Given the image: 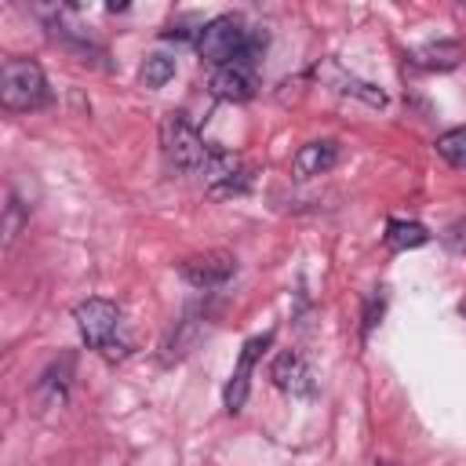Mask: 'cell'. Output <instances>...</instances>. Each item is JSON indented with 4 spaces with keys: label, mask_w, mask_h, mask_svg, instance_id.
Returning <instances> with one entry per match:
<instances>
[{
    "label": "cell",
    "mask_w": 466,
    "mask_h": 466,
    "mask_svg": "<svg viewBox=\"0 0 466 466\" xmlns=\"http://www.w3.org/2000/svg\"><path fill=\"white\" fill-rule=\"evenodd\" d=\"M335 160H339V146L331 138H317V142L299 146V153L291 157V175L295 178H317V175L331 171Z\"/></svg>",
    "instance_id": "obj_10"
},
{
    "label": "cell",
    "mask_w": 466,
    "mask_h": 466,
    "mask_svg": "<svg viewBox=\"0 0 466 466\" xmlns=\"http://www.w3.org/2000/svg\"><path fill=\"white\" fill-rule=\"evenodd\" d=\"M379 317H382V295H379V299H371V302H368V313H364V331H371V328H375V320H379Z\"/></svg>",
    "instance_id": "obj_17"
},
{
    "label": "cell",
    "mask_w": 466,
    "mask_h": 466,
    "mask_svg": "<svg viewBox=\"0 0 466 466\" xmlns=\"http://www.w3.org/2000/svg\"><path fill=\"white\" fill-rule=\"evenodd\" d=\"M269 379L277 390L291 393V397H309L317 390V375L309 368V360L299 350H284L277 353V360L269 364Z\"/></svg>",
    "instance_id": "obj_5"
},
{
    "label": "cell",
    "mask_w": 466,
    "mask_h": 466,
    "mask_svg": "<svg viewBox=\"0 0 466 466\" xmlns=\"http://www.w3.org/2000/svg\"><path fill=\"white\" fill-rule=\"evenodd\" d=\"M22 204L11 197V204H7V222H4V244H11L15 237H18V229H22Z\"/></svg>",
    "instance_id": "obj_16"
},
{
    "label": "cell",
    "mask_w": 466,
    "mask_h": 466,
    "mask_svg": "<svg viewBox=\"0 0 466 466\" xmlns=\"http://www.w3.org/2000/svg\"><path fill=\"white\" fill-rule=\"evenodd\" d=\"M69 382H73V357H58L47 364V371L36 379L33 386V400L40 411H51V408H62L66 397H69Z\"/></svg>",
    "instance_id": "obj_8"
},
{
    "label": "cell",
    "mask_w": 466,
    "mask_h": 466,
    "mask_svg": "<svg viewBox=\"0 0 466 466\" xmlns=\"http://www.w3.org/2000/svg\"><path fill=\"white\" fill-rule=\"evenodd\" d=\"M248 36H251V33L244 29L240 18L218 15V18H211V22L200 29L197 51H200V58H208V62H215V66H229V62H240V58H244Z\"/></svg>",
    "instance_id": "obj_3"
},
{
    "label": "cell",
    "mask_w": 466,
    "mask_h": 466,
    "mask_svg": "<svg viewBox=\"0 0 466 466\" xmlns=\"http://www.w3.org/2000/svg\"><path fill=\"white\" fill-rule=\"evenodd\" d=\"M462 313H466V302H462Z\"/></svg>",
    "instance_id": "obj_18"
},
{
    "label": "cell",
    "mask_w": 466,
    "mask_h": 466,
    "mask_svg": "<svg viewBox=\"0 0 466 466\" xmlns=\"http://www.w3.org/2000/svg\"><path fill=\"white\" fill-rule=\"evenodd\" d=\"M437 153H441L448 164L466 167V127H451V131H444V135L437 138Z\"/></svg>",
    "instance_id": "obj_14"
},
{
    "label": "cell",
    "mask_w": 466,
    "mask_h": 466,
    "mask_svg": "<svg viewBox=\"0 0 466 466\" xmlns=\"http://www.w3.org/2000/svg\"><path fill=\"white\" fill-rule=\"evenodd\" d=\"M73 320L80 328V339L91 350H102V353L113 350V339H116V328H120L116 302H109V299H87V302H80L73 309Z\"/></svg>",
    "instance_id": "obj_4"
},
{
    "label": "cell",
    "mask_w": 466,
    "mask_h": 466,
    "mask_svg": "<svg viewBox=\"0 0 466 466\" xmlns=\"http://www.w3.org/2000/svg\"><path fill=\"white\" fill-rule=\"evenodd\" d=\"M160 142H164L167 160H171L178 171H200V167H208V160H211L204 138H200L197 127L186 120V113H167V116H164V124H160Z\"/></svg>",
    "instance_id": "obj_2"
},
{
    "label": "cell",
    "mask_w": 466,
    "mask_h": 466,
    "mask_svg": "<svg viewBox=\"0 0 466 466\" xmlns=\"http://www.w3.org/2000/svg\"><path fill=\"white\" fill-rule=\"evenodd\" d=\"M255 73L248 62H229V66H218L215 76H211V91L226 102H248L255 95Z\"/></svg>",
    "instance_id": "obj_9"
},
{
    "label": "cell",
    "mask_w": 466,
    "mask_h": 466,
    "mask_svg": "<svg viewBox=\"0 0 466 466\" xmlns=\"http://www.w3.org/2000/svg\"><path fill=\"white\" fill-rule=\"evenodd\" d=\"M171 76H175V58L171 55H164V51L146 55V62H142V84L146 87H164Z\"/></svg>",
    "instance_id": "obj_13"
},
{
    "label": "cell",
    "mask_w": 466,
    "mask_h": 466,
    "mask_svg": "<svg viewBox=\"0 0 466 466\" xmlns=\"http://www.w3.org/2000/svg\"><path fill=\"white\" fill-rule=\"evenodd\" d=\"M430 240V229L419 226V222H404V218H393L386 226V248L390 251H408V248H422Z\"/></svg>",
    "instance_id": "obj_11"
},
{
    "label": "cell",
    "mask_w": 466,
    "mask_h": 466,
    "mask_svg": "<svg viewBox=\"0 0 466 466\" xmlns=\"http://www.w3.org/2000/svg\"><path fill=\"white\" fill-rule=\"evenodd\" d=\"M237 262L222 251H208V255H193L186 262H178V277L193 288H222L233 277Z\"/></svg>",
    "instance_id": "obj_6"
},
{
    "label": "cell",
    "mask_w": 466,
    "mask_h": 466,
    "mask_svg": "<svg viewBox=\"0 0 466 466\" xmlns=\"http://www.w3.org/2000/svg\"><path fill=\"white\" fill-rule=\"evenodd\" d=\"M269 342H273V335H255V339H248V342H244L240 360H237V368H233V379L226 382V393H222L226 411H240V408H244L248 390H251V368H255L258 353H262Z\"/></svg>",
    "instance_id": "obj_7"
},
{
    "label": "cell",
    "mask_w": 466,
    "mask_h": 466,
    "mask_svg": "<svg viewBox=\"0 0 466 466\" xmlns=\"http://www.w3.org/2000/svg\"><path fill=\"white\" fill-rule=\"evenodd\" d=\"M382 466H390V462H382Z\"/></svg>",
    "instance_id": "obj_19"
},
{
    "label": "cell",
    "mask_w": 466,
    "mask_h": 466,
    "mask_svg": "<svg viewBox=\"0 0 466 466\" xmlns=\"http://www.w3.org/2000/svg\"><path fill=\"white\" fill-rule=\"evenodd\" d=\"M0 102L11 113H29L47 102V76L29 58H7L0 69Z\"/></svg>",
    "instance_id": "obj_1"
},
{
    "label": "cell",
    "mask_w": 466,
    "mask_h": 466,
    "mask_svg": "<svg viewBox=\"0 0 466 466\" xmlns=\"http://www.w3.org/2000/svg\"><path fill=\"white\" fill-rule=\"evenodd\" d=\"M339 91L342 95H357V98H364V102H371V106H382L386 102V95L379 91V87H371V84H360V80H353V76H339Z\"/></svg>",
    "instance_id": "obj_15"
},
{
    "label": "cell",
    "mask_w": 466,
    "mask_h": 466,
    "mask_svg": "<svg viewBox=\"0 0 466 466\" xmlns=\"http://www.w3.org/2000/svg\"><path fill=\"white\" fill-rule=\"evenodd\" d=\"M459 58H462V47L455 40H437V44H426L422 51H415V62L426 69H455Z\"/></svg>",
    "instance_id": "obj_12"
}]
</instances>
